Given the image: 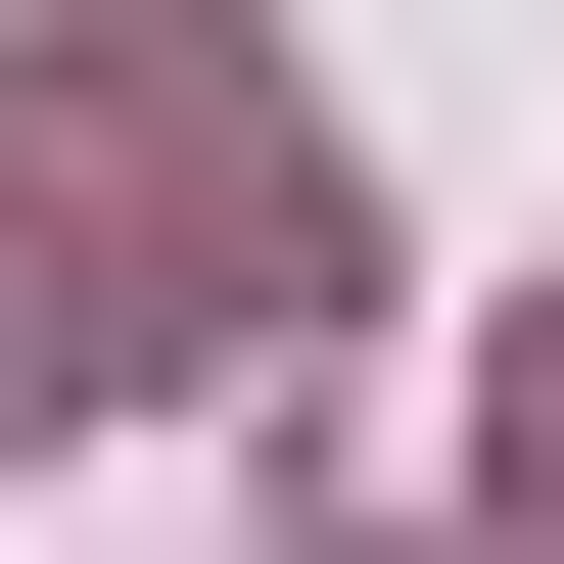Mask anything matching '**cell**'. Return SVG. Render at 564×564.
I'll use <instances>...</instances> for the list:
<instances>
[{
    "label": "cell",
    "instance_id": "1",
    "mask_svg": "<svg viewBox=\"0 0 564 564\" xmlns=\"http://www.w3.org/2000/svg\"><path fill=\"white\" fill-rule=\"evenodd\" d=\"M47 141H95V329H141V377H188V329H329V95H282L236 0H95Z\"/></svg>",
    "mask_w": 564,
    "mask_h": 564
},
{
    "label": "cell",
    "instance_id": "2",
    "mask_svg": "<svg viewBox=\"0 0 564 564\" xmlns=\"http://www.w3.org/2000/svg\"><path fill=\"white\" fill-rule=\"evenodd\" d=\"M518 564H564V329H518Z\"/></svg>",
    "mask_w": 564,
    "mask_h": 564
}]
</instances>
